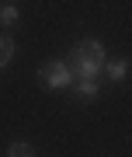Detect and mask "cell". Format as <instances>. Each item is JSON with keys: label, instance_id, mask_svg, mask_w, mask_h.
<instances>
[{"label": "cell", "instance_id": "1", "mask_svg": "<svg viewBox=\"0 0 132 157\" xmlns=\"http://www.w3.org/2000/svg\"><path fill=\"white\" fill-rule=\"evenodd\" d=\"M38 80L49 91H66L73 84V73H70V63L66 59H49V63H42L38 67Z\"/></svg>", "mask_w": 132, "mask_h": 157}, {"label": "cell", "instance_id": "2", "mask_svg": "<svg viewBox=\"0 0 132 157\" xmlns=\"http://www.w3.org/2000/svg\"><path fill=\"white\" fill-rule=\"evenodd\" d=\"M70 56H73V52H70ZM101 67H105L101 59H83V56H73L70 73H73V80H97Z\"/></svg>", "mask_w": 132, "mask_h": 157}, {"label": "cell", "instance_id": "3", "mask_svg": "<svg viewBox=\"0 0 132 157\" xmlns=\"http://www.w3.org/2000/svg\"><path fill=\"white\" fill-rule=\"evenodd\" d=\"M73 56H83V59H101V63H105V56H108V52H105V45H101L97 39H83V42H77V45H73Z\"/></svg>", "mask_w": 132, "mask_h": 157}, {"label": "cell", "instance_id": "4", "mask_svg": "<svg viewBox=\"0 0 132 157\" xmlns=\"http://www.w3.org/2000/svg\"><path fill=\"white\" fill-rule=\"evenodd\" d=\"M108 73V80H115V84H122V80L129 77V59L125 56H118V59H105V67H101Z\"/></svg>", "mask_w": 132, "mask_h": 157}, {"label": "cell", "instance_id": "5", "mask_svg": "<svg viewBox=\"0 0 132 157\" xmlns=\"http://www.w3.org/2000/svg\"><path fill=\"white\" fill-rule=\"evenodd\" d=\"M73 98H80V101H94L97 98V91H101V84L97 80H73Z\"/></svg>", "mask_w": 132, "mask_h": 157}, {"label": "cell", "instance_id": "6", "mask_svg": "<svg viewBox=\"0 0 132 157\" xmlns=\"http://www.w3.org/2000/svg\"><path fill=\"white\" fill-rule=\"evenodd\" d=\"M11 59H14V39L11 35H0V70L11 67Z\"/></svg>", "mask_w": 132, "mask_h": 157}, {"label": "cell", "instance_id": "7", "mask_svg": "<svg viewBox=\"0 0 132 157\" xmlns=\"http://www.w3.org/2000/svg\"><path fill=\"white\" fill-rule=\"evenodd\" d=\"M7 157H35V150L28 143H21V140H14L11 147H7Z\"/></svg>", "mask_w": 132, "mask_h": 157}, {"label": "cell", "instance_id": "8", "mask_svg": "<svg viewBox=\"0 0 132 157\" xmlns=\"http://www.w3.org/2000/svg\"><path fill=\"white\" fill-rule=\"evenodd\" d=\"M17 17H21V14H17L14 4H4V7H0V25H17Z\"/></svg>", "mask_w": 132, "mask_h": 157}]
</instances>
